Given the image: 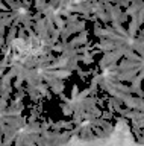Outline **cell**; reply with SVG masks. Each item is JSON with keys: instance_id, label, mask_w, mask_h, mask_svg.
<instances>
[{"instance_id": "cell-14", "label": "cell", "mask_w": 144, "mask_h": 146, "mask_svg": "<svg viewBox=\"0 0 144 146\" xmlns=\"http://www.w3.org/2000/svg\"><path fill=\"white\" fill-rule=\"evenodd\" d=\"M61 110H62V114H64V116H73V108H71L68 104L62 102V105H61Z\"/></svg>"}, {"instance_id": "cell-3", "label": "cell", "mask_w": 144, "mask_h": 146, "mask_svg": "<svg viewBox=\"0 0 144 146\" xmlns=\"http://www.w3.org/2000/svg\"><path fill=\"white\" fill-rule=\"evenodd\" d=\"M85 27H87V25H85V20H79V21L73 23V25H65V27L61 31V41H64V43H65V41L68 40L70 35L79 34V32L85 31Z\"/></svg>"}, {"instance_id": "cell-24", "label": "cell", "mask_w": 144, "mask_h": 146, "mask_svg": "<svg viewBox=\"0 0 144 146\" xmlns=\"http://www.w3.org/2000/svg\"><path fill=\"white\" fill-rule=\"evenodd\" d=\"M0 145H3V134H2V129H0Z\"/></svg>"}, {"instance_id": "cell-2", "label": "cell", "mask_w": 144, "mask_h": 146, "mask_svg": "<svg viewBox=\"0 0 144 146\" xmlns=\"http://www.w3.org/2000/svg\"><path fill=\"white\" fill-rule=\"evenodd\" d=\"M126 47H120V49H115V50H109V52H103V56L102 59L99 61V68H105L106 66H109L112 62H117L118 59L123 56V52H124Z\"/></svg>"}, {"instance_id": "cell-13", "label": "cell", "mask_w": 144, "mask_h": 146, "mask_svg": "<svg viewBox=\"0 0 144 146\" xmlns=\"http://www.w3.org/2000/svg\"><path fill=\"white\" fill-rule=\"evenodd\" d=\"M5 5H8L9 9H12V11H17V9L23 8V3L17 2V0H5Z\"/></svg>"}, {"instance_id": "cell-5", "label": "cell", "mask_w": 144, "mask_h": 146, "mask_svg": "<svg viewBox=\"0 0 144 146\" xmlns=\"http://www.w3.org/2000/svg\"><path fill=\"white\" fill-rule=\"evenodd\" d=\"M46 84L50 87L53 94H61L64 91L65 85H64V79H58V78H49L46 81Z\"/></svg>"}, {"instance_id": "cell-9", "label": "cell", "mask_w": 144, "mask_h": 146, "mask_svg": "<svg viewBox=\"0 0 144 146\" xmlns=\"http://www.w3.org/2000/svg\"><path fill=\"white\" fill-rule=\"evenodd\" d=\"M139 29V25H138V20H137V15L130 17V23H129V29H128V34L130 38H135V35H137V32Z\"/></svg>"}, {"instance_id": "cell-21", "label": "cell", "mask_w": 144, "mask_h": 146, "mask_svg": "<svg viewBox=\"0 0 144 146\" xmlns=\"http://www.w3.org/2000/svg\"><path fill=\"white\" fill-rule=\"evenodd\" d=\"M102 119H106V120H111L112 119V111H102Z\"/></svg>"}, {"instance_id": "cell-23", "label": "cell", "mask_w": 144, "mask_h": 146, "mask_svg": "<svg viewBox=\"0 0 144 146\" xmlns=\"http://www.w3.org/2000/svg\"><path fill=\"white\" fill-rule=\"evenodd\" d=\"M5 34H6V27L3 25H0V36H5Z\"/></svg>"}, {"instance_id": "cell-7", "label": "cell", "mask_w": 144, "mask_h": 146, "mask_svg": "<svg viewBox=\"0 0 144 146\" xmlns=\"http://www.w3.org/2000/svg\"><path fill=\"white\" fill-rule=\"evenodd\" d=\"M17 73H18V72H17L15 67H9V70L0 78V85H9L11 81L14 79V78H17Z\"/></svg>"}, {"instance_id": "cell-4", "label": "cell", "mask_w": 144, "mask_h": 146, "mask_svg": "<svg viewBox=\"0 0 144 146\" xmlns=\"http://www.w3.org/2000/svg\"><path fill=\"white\" fill-rule=\"evenodd\" d=\"M87 41H88V32H87V29H85L82 32H79V35L74 36L71 41H67L65 49H76V47H79V46H84Z\"/></svg>"}, {"instance_id": "cell-10", "label": "cell", "mask_w": 144, "mask_h": 146, "mask_svg": "<svg viewBox=\"0 0 144 146\" xmlns=\"http://www.w3.org/2000/svg\"><path fill=\"white\" fill-rule=\"evenodd\" d=\"M76 59L78 61H82L84 64H93L94 62V56L89 52H85V53H82V55H76Z\"/></svg>"}, {"instance_id": "cell-1", "label": "cell", "mask_w": 144, "mask_h": 146, "mask_svg": "<svg viewBox=\"0 0 144 146\" xmlns=\"http://www.w3.org/2000/svg\"><path fill=\"white\" fill-rule=\"evenodd\" d=\"M103 8H105V12L108 14V17H109V23H126L128 21V15H126L124 12H121V8L117 6L114 3H103Z\"/></svg>"}, {"instance_id": "cell-12", "label": "cell", "mask_w": 144, "mask_h": 146, "mask_svg": "<svg viewBox=\"0 0 144 146\" xmlns=\"http://www.w3.org/2000/svg\"><path fill=\"white\" fill-rule=\"evenodd\" d=\"M94 15H96L97 20H100L103 25H109V17H108V14L105 11H97V12H94Z\"/></svg>"}, {"instance_id": "cell-22", "label": "cell", "mask_w": 144, "mask_h": 146, "mask_svg": "<svg viewBox=\"0 0 144 146\" xmlns=\"http://www.w3.org/2000/svg\"><path fill=\"white\" fill-rule=\"evenodd\" d=\"M39 18H43V14L37 11V14H34V15H32V21H37V20H39Z\"/></svg>"}, {"instance_id": "cell-15", "label": "cell", "mask_w": 144, "mask_h": 146, "mask_svg": "<svg viewBox=\"0 0 144 146\" xmlns=\"http://www.w3.org/2000/svg\"><path fill=\"white\" fill-rule=\"evenodd\" d=\"M79 21V14H70L68 17H65V23L67 25H73V23Z\"/></svg>"}, {"instance_id": "cell-8", "label": "cell", "mask_w": 144, "mask_h": 146, "mask_svg": "<svg viewBox=\"0 0 144 146\" xmlns=\"http://www.w3.org/2000/svg\"><path fill=\"white\" fill-rule=\"evenodd\" d=\"M17 32H18V27L14 26V25H11L9 29H8V32H6V36H5V46H6V47H9V46H11L12 40L17 36Z\"/></svg>"}, {"instance_id": "cell-16", "label": "cell", "mask_w": 144, "mask_h": 146, "mask_svg": "<svg viewBox=\"0 0 144 146\" xmlns=\"http://www.w3.org/2000/svg\"><path fill=\"white\" fill-rule=\"evenodd\" d=\"M47 2L49 0H35V9H37L38 12H41L44 9V6L47 5Z\"/></svg>"}, {"instance_id": "cell-18", "label": "cell", "mask_w": 144, "mask_h": 146, "mask_svg": "<svg viewBox=\"0 0 144 146\" xmlns=\"http://www.w3.org/2000/svg\"><path fill=\"white\" fill-rule=\"evenodd\" d=\"M24 96H26V88H21V90H18L14 94V98H15V100H23Z\"/></svg>"}, {"instance_id": "cell-6", "label": "cell", "mask_w": 144, "mask_h": 146, "mask_svg": "<svg viewBox=\"0 0 144 146\" xmlns=\"http://www.w3.org/2000/svg\"><path fill=\"white\" fill-rule=\"evenodd\" d=\"M117 68L118 72H123V70H130V68H143V61H132V59H124L121 61L120 64H117Z\"/></svg>"}, {"instance_id": "cell-20", "label": "cell", "mask_w": 144, "mask_h": 146, "mask_svg": "<svg viewBox=\"0 0 144 146\" xmlns=\"http://www.w3.org/2000/svg\"><path fill=\"white\" fill-rule=\"evenodd\" d=\"M17 36H18V38H26V36H28V32H26V29L23 26H20L18 27V32H17Z\"/></svg>"}, {"instance_id": "cell-17", "label": "cell", "mask_w": 144, "mask_h": 146, "mask_svg": "<svg viewBox=\"0 0 144 146\" xmlns=\"http://www.w3.org/2000/svg\"><path fill=\"white\" fill-rule=\"evenodd\" d=\"M88 113H91L93 116H96V117H100V116H102V110H100V108H97L96 105H93V107L88 110Z\"/></svg>"}, {"instance_id": "cell-11", "label": "cell", "mask_w": 144, "mask_h": 146, "mask_svg": "<svg viewBox=\"0 0 144 146\" xmlns=\"http://www.w3.org/2000/svg\"><path fill=\"white\" fill-rule=\"evenodd\" d=\"M123 56L126 59H132V61H143V56H139L138 53H135L133 50H129V49H124Z\"/></svg>"}, {"instance_id": "cell-19", "label": "cell", "mask_w": 144, "mask_h": 146, "mask_svg": "<svg viewBox=\"0 0 144 146\" xmlns=\"http://www.w3.org/2000/svg\"><path fill=\"white\" fill-rule=\"evenodd\" d=\"M52 120H46V122H41L39 123V128H41V131H44V129H50V126H52Z\"/></svg>"}]
</instances>
